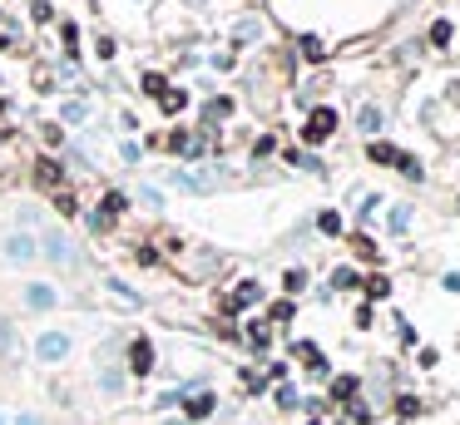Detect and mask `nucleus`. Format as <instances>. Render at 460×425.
I'll return each mask as SVG.
<instances>
[{
  "mask_svg": "<svg viewBox=\"0 0 460 425\" xmlns=\"http://www.w3.org/2000/svg\"><path fill=\"white\" fill-rule=\"evenodd\" d=\"M144 94H154V99H158V94H163V79H158V75H144Z\"/></svg>",
  "mask_w": 460,
  "mask_h": 425,
  "instance_id": "nucleus-21",
  "label": "nucleus"
},
{
  "mask_svg": "<svg viewBox=\"0 0 460 425\" xmlns=\"http://www.w3.org/2000/svg\"><path fill=\"white\" fill-rule=\"evenodd\" d=\"M332 282H336V287H357V282H362V277H357V272H352V268H341V272H336V277H332Z\"/></svg>",
  "mask_w": 460,
  "mask_h": 425,
  "instance_id": "nucleus-18",
  "label": "nucleus"
},
{
  "mask_svg": "<svg viewBox=\"0 0 460 425\" xmlns=\"http://www.w3.org/2000/svg\"><path fill=\"white\" fill-rule=\"evenodd\" d=\"M0 425H6V420H0Z\"/></svg>",
  "mask_w": 460,
  "mask_h": 425,
  "instance_id": "nucleus-25",
  "label": "nucleus"
},
{
  "mask_svg": "<svg viewBox=\"0 0 460 425\" xmlns=\"http://www.w3.org/2000/svg\"><path fill=\"white\" fill-rule=\"evenodd\" d=\"M35 351H40V361H60V356L70 351V337H60V332H45V337L35 341Z\"/></svg>",
  "mask_w": 460,
  "mask_h": 425,
  "instance_id": "nucleus-2",
  "label": "nucleus"
},
{
  "mask_svg": "<svg viewBox=\"0 0 460 425\" xmlns=\"http://www.w3.org/2000/svg\"><path fill=\"white\" fill-rule=\"evenodd\" d=\"M45 252H50L54 262H65V257H70V242H65L60 233H50V238H45Z\"/></svg>",
  "mask_w": 460,
  "mask_h": 425,
  "instance_id": "nucleus-9",
  "label": "nucleus"
},
{
  "mask_svg": "<svg viewBox=\"0 0 460 425\" xmlns=\"http://www.w3.org/2000/svg\"><path fill=\"white\" fill-rule=\"evenodd\" d=\"M114 212H124V193H104V203H99V212H94V228H109Z\"/></svg>",
  "mask_w": 460,
  "mask_h": 425,
  "instance_id": "nucleus-4",
  "label": "nucleus"
},
{
  "mask_svg": "<svg viewBox=\"0 0 460 425\" xmlns=\"http://www.w3.org/2000/svg\"><path fill=\"white\" fill-rule=\"evenodd\" d=\"M248 337H253V346H267V337H272V327H267V322H258V327H253Z\"/></svg>",
  "mask_w": 460,
  "mask_h": 425,
  "instance_id": "nucleus-17",
  "label": "nucleus"
},
{
  "mask_svg": "<svg viewBox=\"0 0 460 425\" xmlns=\"http://www.w3.org/2000/svg\"><path fill=\"white\" fill-rule=\"evenodd\" d=\"M193 6H198V0H193Z\"/></svg>",
  "mask_w": 460,
  "mask_h": 425,
  "instance_id": "nucleus-24",
  "label": "nucleus"
},
{
  "mask_svg": "<svg viewBox=\"0 0 460 425\" xmlns=\"http://www.w3.org/2000/svg\"><path fill=\"white\" fill-rule=\"evenodd\" d=\"M129 361H134V371H139V376H149V371H154V346H149V341H134Z\"/></svg>",
  "mask_w": 460,
  "mask_h": 425,
  "instance_id": "nucleus-5",
  "label": "nucleus"
},
{
  "mask_svg": "<svg viewBox=\"0 0 460 425\" xmlns=\"http://www.w3.org/2000/svg\"><path fill=\"white\" fill-rule=\"evenodd\" d=\"M267 322H292V302H272V316Z\"/></svg>",
  "mask_w": 460,
  "mask_h": 425,
  "instance_id": "nucleus-16",
  "label": "nucleus"
},
{
  "mask_svg": "<svg viewBox=\"0 0 460 425\" xmlns=\"http://www.w3.org/2000/svg\"><path fill=\"white\" fill-rule=\"evenodd\" d=\"M277 405H282V410H292V405H302V401H297L292 386H277Z\"/></svg>",
  "mask_w": 460,
  "mask_h": 425,
  "instance_id": "nucleus-15",
  "label": "nucleus"
},
{
  "mask_svg": "<svg viewBox=\"0 0 460 425\" xmlns=\"http://www.w3.org/2000/svg\"><path fill=\"white\" fill-rule=\"evenodd\" d=\"M208 410H213V396H208V391H203V396H193V401H188V415H193V420H203V415H208Z\"/></svg>",
  "mask_w": 460,
  "mask_h": 425,
  "instance_id": "nucleus-11",
  "label": "nucleus"
},
{
  "mask_svg": "<svg viewBox=\"0 0 460 425\" xmlns=\"http://www.w3.org/2000/svg\"><path fill=\"white\" fill-rule=\"evenodd\" d=\"M332 129H336V114H332V109H312L307 124H302V139H307V144H327Z\"/></svg>",
  "mask_w": 460,
  "mask_h": 425,
  "instance_id": "nucleus-1",
  "label": "nucleus"
},
{
  "mask_svg": "<svg viewBox=\"0 0 460 425\" xmlns=\"http://www.w3.org/2000/svg\"><path fill=\"white\" fill-rule=\"evenodd\" d=\"M258 297H262V287H258V282H243V287H238V292H233V307H238V311H243V307H253V302H258Z\"/></svg>",
  "mask_w": 460,
  "mask_h": 425,
  "instance_id": "nucleus-7",
  "label": "nucleus"
},
{
  "mask_svg": "<svg viewBox=\"0 0 460 425\" xmlns=\"http://www.w3.org/2000/svg\"><path fill=\"white\" fill-rule=\"evenodd\" d=\"M352 391H357L352 376H336V381H332V396H336V401H352Z\"/></svg>",
  "mask_w": 460,
  "mask_h": 425,
  "instance_id": "nucleus-12",
  "label": "nucleus"
},
{
  "mask_svg": "<svg viewBox=\"0 0 460 425\" xmlns=\"http://www.w3.org/2000/svg\"><path fill=\"white\" fill-rule=\"evenodd\" d=\"M158 104H163L168 114H179L184 104H188V94H184V89H163V94H158Z\"/></svg>",
  "mask_w": 460,
  "mask_h": 425,
  "instance_id": "nucleus-8",
  "label": "nucleus"
},
{
  "mask_svg": "<svg viewBox=\"0 0 460 425\" xmlns=\"http://www.w3.org/2000/svg\"><path fill=\"white\" fill-rule=\"evenodd\" d=\"M35 252H40V242H35V238H25V233L6 238V257H10V262H30Z\"/></svg>",
  "mask_w": 460,
  "mask_h": 425,
  "instance_id": "nucleus-3",
  "label": "nucleus"
},
{
  "mask_svg": "<svg viewBox=\"0 0 460 425\" xmlns=\"http://www.w3.org/2000/svg\"><path fill=\"white\" fill-rule=\"evenodd\" d=\"M411 223V208H391V228H406Z\"/></svg>",
  "mask_w": 460,
  "mask_h": 425,
  "instance_id": "nucleus-19",
  "label": "nucleus"
},
{
  "mask_svg": "<svg viewBox=\"0 0 460 425\" xmlns=\"http://www.w3.org/2000/svg\"><path fill=\"white\" fill-rule=\"evenodd\" d=\"M371 158H376V164H396V158H401V153H396L391 144H371Z\"/></svg>",
  "mask_w": 460,
  "mask_h": 425,
  "instance_id": "nucleus-13",
  "label": "nucleus"
},
{
  "mask_svg": "<svg viewBox=\"0 0 460 425\" xmlns=\"http://www.w3.org/2000/svg\"><path fill=\"white\" fill-rule=\"evenodd\" d=\"M25 302H30V307H54V292H50V287H40V282H35V287H30V292H25Z\"/></svg>",
  "mask_w": 460,
  "mask_h": 425,
  "instance_id": "nucleus-10",
  "label": "nucleus"
},
{
  "mask_svg": "<svg viewBox=\"0 0 460 425\" xmlns=\"http://www.w3.org/2000/svg\"><path fill=\"white\" fill-rule=\"evenodd\" d=\"M35 178H40L45 188H60V178H65V173H60V164H54V158H40V169H35Z\"/></svg>",
  "mask_w": 460,
  "mask_h": 425,
  "instance_id": "nucleus-6",
  "label": "nucleus"
},
{
  "mask_svg": "<svg viewBox=\"0 0 460 425\" xmlns=\"http://www.w3.org/2000/svg\"><path fill=\"white\" fill-rule=\"evenodd\" d=\"M15 425H40V415H20V420H15Z\"/></svg>",
  "mask_w": 460,
  "mask_h": 425,
  "instance_id": "nucleus-23",
  "label": "nucleus"
},
{
  "mask_svg": "<svg viewBox=\"0 0 460 425\" xmlns=\"http://www.w3.org/2000/svg\"><path fill=\"white\" fill-rule=\"evenodd\" d=\"M431 40H436V45H445V40H450V25H445V20H436V25H431Z\"/></svg>",
  "mask_w": 460,
  "mask_h": 425,
  "instance_id": "nucleus-20",
  "label": "nucleus"
},
{
  "mask_svg": "<svg viewBox=\"0 0 460 425\" xmlns=\"http://www.w3.org/2000/svg\"><path fill=\"white\" fill-rule=\"evenodd\" d=\"M357 129H362V134H376V129H381V114H376V109H362V124H357Z\"/></svg>",
  "mask_w": 460,
  "mask_h": 425,
  "instance_id": "nucleus-14",
  "label": "nucleus"
},
{
  "mask_svg": "<svg viewBox=\"0 0 460 425\" xmlns=\"http://www.w3.org/2000/svg\"><path fill=\"white\" fill-rule=\"evenodd\" d=\"M228 109H233V104H228V99H213V104H208V119H223Z\"/></svg>",
  "mask_w": 460,
  "mask_h": 425,
  "instance_id": "nucleus-22",
  "label": "nucleus"
}]
</instances>
